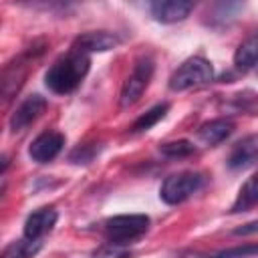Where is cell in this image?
<instances>
[{
	"instance_id": "3",
	"label": "cell",
	"mask_w": 258,
	"mask_h": 258,
	"mask_svg": "<svg viewBox=\"0 0 258 258\" xmlns=\"http://www.w3.org/2000/svg\"><path fill=\"white\" fill-rule=\"evenodd\" d=\"M214 81V67L208 58L196 54L185 58L171 75L167 81L169 91L173 93H181V91H189V89H200L206 87Z\"/></svg>"
},
{
	"instance_id": "10",
	"label": "cell",
	"mask_w": 258,
	"mask_h": 258,
	"mask_svg": "<svg viewBox=\"0 0 258 258\" xmlns=\"http://www.w3.org/2000/svg\"><path fill=\"white\" fill-rule=\"evenodd\" d=\"M258 161V133L246 135L240 141H236L226 157V165L232 171L246 169Z\"/></svg>"
},
{
	"instance_id": "21",
	"label": "cell",
	"mask_w": 258,
	"mask_h": 258,
	"mask_svg": "<svg viewBox=\"0 0 258 258\" xmlns=\"http://www.w3.org/2000/svg\"><path fill=\"white\" fill-rule=\"evenodd\" d=\"M234 236H250V234H258V220L254 222H248V224H242L238 228L232 230Z\"/></svg>"
},
{
	"instance_id": "13",
	"label": "cell",
	"mask_w": 258,
	"mask_h": 258,
	"mask_svg": "<svg viewBox=\"0 0 258 258\" xmlns=\"http://www.w3.org/2000/svg\"><path fill=\"white\" fill-rule=\"evenodd\" d=\"M232 133H234V121L228 117H218V119L206 121L198 129V135L206 145H218V143L226 141Z\"/></svg>"
},
{
	"instance_id": "8",
	"label": "cell",
	"mask_w": 258,
	"mask_h": 258,
	"mask_svg": "<svg viewBox=\"0 0 258 258\" xmlns=\"http://www.w3.org/2000/svg\"><path fill=\"white\" fill-rule=\"evenodd\" d=\"M58 220V212L54 206H42L34 212H30L22 226V236L34 242H42L44 236H48Z\"/></svg>"
},
{
	"instance_id": "7",
	"label": "cell",
	"mask_w": 258,
	"mask_h": 258,
	"mask_svg": "<svg viewBox=\"0 0 258 258\" xmlns=\"http://www.w3.org/2000/svg\"><path fill=\"white\" fill-rule=\"evenodd\" d=\"M46 105H48L46 99H44L42 95H38V93L28 95L24 101H20V105L12 111V115H10V119H8V129H10V133L16 135V133L26 131V129L46 111Z\"/></svg>"
},
{
	"instance_id": "9",
	"label": "cell",
	"mask_w": 258,
	"mask_h": 258,
	"mask_svg": "<svg viewBox=\"0 0 258 258\" xmlns=\"http://www.w3.org/2000/svg\"><path fill=\"white\" fill-rule=\"evenodd\" d=\"M64 143H67L64 133L48 129V131H42L40 135H36L32 139V143L28 145V155L36 163H50L62 151Z\"/></svg>"
},
{
	"instance_id": "1",
	"label": "cell",
	"mask_w": 258,
	"mask_h": 258,
	"mask_svg": "<svg viewBox=\"0 0 258 258\" xmlns=\"http://www.w3.org/2000/svg\"><path fill=\"white\" fill-rule=\"evenodd\" d=\"M91 71V54L71 46L44 73V87L54 95L75 93Z\"/></svg>"
},
{
	"instance_id": "2",
	"label": "cell",
	"mask_w": 258,
	"mask_h": 258,
	"mask_svg": "<svg viewBox=\"0 0 258 258\" xmlns=\"http://www.w3.org/2000/svg\"><path fill=\"white\" fill-rule=\"evenodd\" d=\"M151 228V218L147 214H119L103 220L101 234L109 246L129 248L139 242Z\"/></svg>"
},
{
	"instance_id": "4",
	"label": "cell",
	"mask_w": 258,
	"mask_h": 258,
	"mask_svg": "<svg viewBox=\"0 0 258 258\" xmlns=\"http://www.w3.org/2000/svg\"><path fill=\"white\" fill-rule=\"evenodd\" d=\"M206 183H208V177L202 171L171 173L159 185V200L167 206H179L187 202L191 196H196Z\"/></svg>"
},
{
	"instance_id": "11",
	"label": "cell",
	"mask_w": 258,
	"mask_h": 258,
	"mask_svg": "<svg viewBox=\"0 0 258 258\" xmlns=\"http://www.w3.org/2000/svg\"><path fill=\"white\" fill-rule=\"evenodd\" d=\"M194 8H196V4L189 0H157V2L149 4L151 16L161 24L181 22L191 14Z\"/></svg>"
},
{
	"instance_id": "12",
	"label": "cell",
	"mask_w": 258,
	"mask_h": 258,
	"mask_svg": "<svg viewBox=\"0 0 258 258\" xmlns=\"http://www.w3.org/2000/svg\"><path fill=\"white\" fill-rule=\"evenodd\" d=\"M121 44V38L115 34V32H109V30H91V32H83L75 38L73 46L81 48L83 52L87 54H93V52H105V50H111L115 46Z\"/></svg>"
},
{
	"instance_id": "20",
	"label": "cell",
	"mask_w": 258,
	"mask_h": 258,
	"mask_svg": "<svg viewBox=\"0 0 258 258\" xmlns=\"http://www.w3.org/2000/svg\"><path fill=\"white\" fill-rule=\"evenodd\" d=\"M99 149L101 147H97L95 143H85V145H79V147H75L73 151H71V155H69V161L71 163H91L95 157H97V153H99Z\"/></svg>"
},
{
	"instance_id": "16",
	"label": "cell",
	"mask_w": 258,
	"mask_h": 258,
	"mask_svg": "<svg viewBox=\"0 0 258 258\" xmlns=\"http://www.w3.org/2000/svg\"><path fill=\"white\" fill-rule=\"evenodd\" d=\"M44 242H34L28 238H18L14 242H10L8 246H4L0 258H34L40 250H42Z\"/></svg>"
},
{
	"instance_id": "17",
	"label": "cell",
	"mask_w": 258,
	"mask_h": 258,
	"mask_svg": "<svg viewBox=\"0 0 258 258\" xmlns=\"http://www.w3.org/2000/svg\"><path fill=\"white\" fill-rule=\"evenodd\" d=\"M167 111H169V103H167V101H165V103H157V105H153L151 109H147L143 115H139V117L133 121L131 131H133V133L149 131L151 127H155V125L167 115Z\"/></svg>"
},
{
	"instance_id": "18",
	"label": "cell",
	"mask_w": 258,
	"mask_h": 258,
	"mask_svg": "<svg viewBox=\"0 0 258 258\" xmlns=\"http://www.w3.org/2000/svg\"><path fill=\"white\" fill-rule=\"evenodd\" d=\"M159 153L169 157V159H183V157L196 155L198 147L189 139H173V141L159 143Z\"/></svg>"
},
{
	"instance_id": "5",
	"label": "cell",
	"mask_w": 258,
	"mask_h": 258,
	"mask_svg": "<svg viewBox=\"0 0 258 258\" xmlns=\"http://www.w3.org/2000/svg\"><path fill=\"white\" fill-rule=\"evenodd\" d=\"M155 73V60L151 54H139L133 62V69L129 73V77L125 79L121 93H119V107L121 109H129L131 105H135L141 95L145 93V89L149 87L151 79Z\"/></svg>"
},
{
	"instance_id": "19",
	"label": "cell",
	"mask_w": 258,
	"mask_h": 258,
	"mask_svg": "<svg viewBox=\"0 0 258 258\" xmlns=\"http://www.w3.org/2000/svg\"><path fill=\"white\" fill-rule=\"evenodd\" d=\"M252 256H258V242L240 244V246H232V248H222L218 252L204 254V256H198V258H252Z\"/></svg>"
},
{
	"instance_id": "6",
	"label": "cell",
	"mask_w": 258,
	"mask_h": 258,
	"mask_svg": "<svg viewBox=\"0 0 258 258\" xmlns=\"http://www.w3.org/2000/svg\"><path fill=\"white\" fill-rule=\"evenodd\" d=\"M42 50H44V44H32V46L24 48L12 62H8L4 67V71H2V99H4V103H8L20 91L32 60L38 58L42 54Z\"/></svg>"
},
{
	"instance_id": "15",
	"label": "cell",
	"mask_w": 258,
	"mask_h": 258,
	"mask_svg": "<svg viewBox=\"0 0 258 258\" xmlns=\"http://www.w3.org/2000/svg\"><path fill=\"white\" fill-rule=\"evenodd\" d=\"M258 64V32L242 40L234 52V67L238 71H248Z\"/></svg>"
},
{
	"instance_id": "14",
	"label": "cell",
	"mask_w": 258,
	"mask_h": 258,
	"mask_svg": "<svg viewBox=\"0 0 258 258\" xmlns=\"http://www.w3.org/2000/svg\"><path fill=\"white\" fill-rule=\"evenodd\" d=\"M258 206V171H254L238 189V196L230 208L232 214H242V212H250L252 208Z\"/></svg>"
}]
</instances>
